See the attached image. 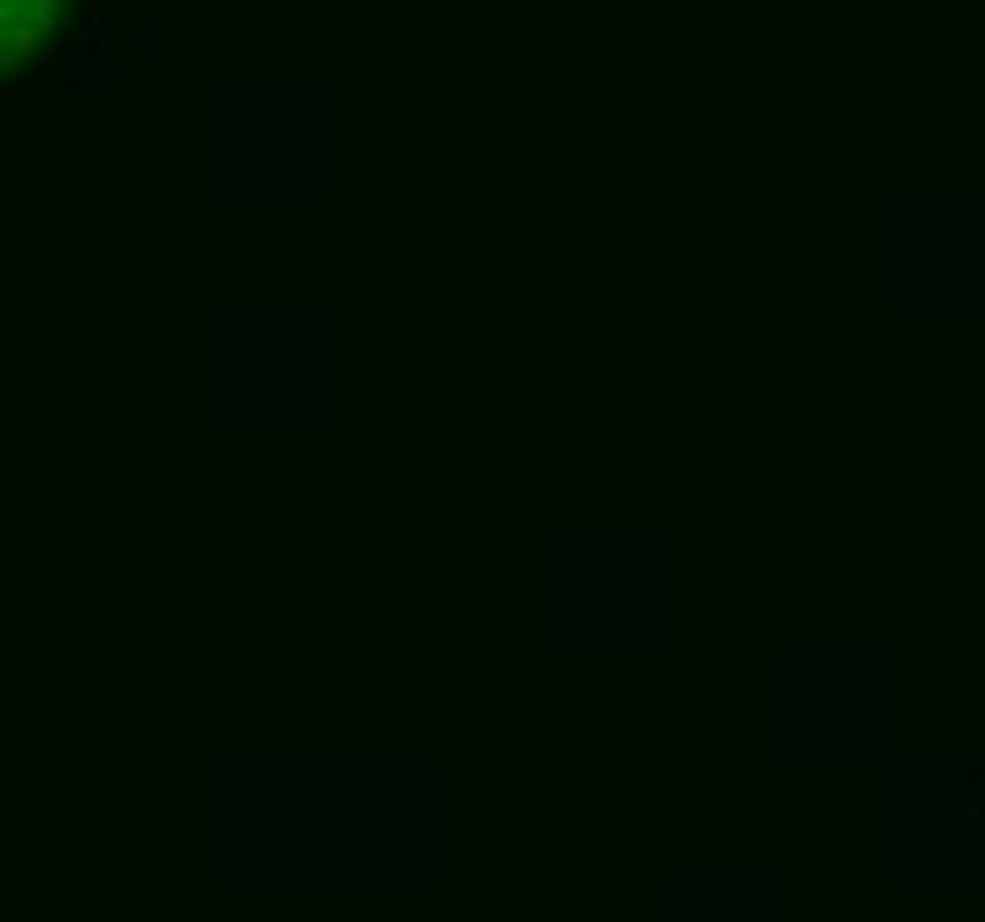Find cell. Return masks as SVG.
<instances>
[{
  "label": "cell",
  "instance_id": "obj_1",
  "mask_svg": "<svg viewBox=\"0 0 985 922\" xmlns=\"http://www.w3.org/2000/svg\"><path fill=\"white\" fill-rule=\"evenodd\" d=\"M57 15H64V0H0V79L50 43Z\"/></svg>",
  "mask_w": 985,
  "mask_h": 922
}]
</instances>
